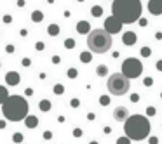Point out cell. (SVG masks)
<instances>
[{
  "label": "cell",
  "mask_w": 162,
  "mask_h": 144,
  "mask_svg": "<svg viewBox=\"0 0 162 144\" xmlns=\"http://www.w3.org/2000/svg\"><path fill=\"white\" fill-rule=\"evenodd\" d=\"M155 38H157V40H162V31H157V33H155Z\"/></svg>",
  "instance_id": "43"
},
{
  "label": "cell",
  "mask_w": 162,
  "mask_h": 144,
  "mask_svg": "<svg viewBox=\"0 0 162 144\" xmlns=\"http://www.w3.org/2000/svg\"><path fill=\"white\" fill-rule=\"evenodd\" d=\"M117 144H131V139H127L126 135L124 137H119L117 139Z\"/></svg>",
  "instance_id": "28"
},
{
  "label": "cell",
  "mask_w": 162,
  "mask_h": 144,
  "mask_svg": "<svg viewBox=\"0 0 162 144\" xmlns=\"http://www.w3.org/2000/svg\"><path fill=\"white\" fill-rule=\"evenodd\" d=\"M99 104L101 106H108L110 104V96H99Z\"/></svg>",
  "instance_id": "26"
},
{
  "label": "cell",
  "mask_w": 162,
  "mask_h": 144,
  "mask_svg": "<svg viewBox=\"0 0 162 144\" xmlns=\"http://www.w3.org/2000/svg\"><path fill=\"white\" fill-rule=\"evenodd\" d=\"M73 135L75 137H82V128H73Z\"/></svg>",
  "instance_id": "35"
},
{
  "label": "cell",
  "mask_w": 162,
  "mask_h": 144,
  "mask_svg": "<svg viewBox=\"0 0 162 144\" xmlns=\"http://www.w3.org/2000/svg\"><path fill=\"white\" fill-rule=\"evenodd\" d=\"M54 94H56V96H63V94H65V85H63V83H56V85H54Z\"/></svg>",
  "instance_id": "22"
},
{
  "label": "cell",
  "mask_w": 162,
  "mask_h": 144,
  "mask_svg": "<svg viewBox=\"0 0 162 144\" xmlns=\"http://www.w3.org/2000/svg\"><path fill=\"white\" fill-rule=\"evenodd\" d=\"M70 106H72V108H78V106H80V101H78L77 97H73V99H70Z\"/></svg>",
  "instance_id": "27"
},
{
  "label": "cell",
  "mask_w": 162,
  "mask_h": 144,
  "mask_svg": "<svg viewBox=\"0 0 162 144\" xmlns=\"http://www.w3.org/2000/svg\"><path fill=\"white\" fill-rule=\"evenodd\" d=\"M2 21H4L5 24H11V23H12V16H11V14H5V16H2Z\"/></svg>",
  "instance_id": "29"
},
{
  "label": "cell",
  "mask_w": 162,
  "mask_h": 144,
  "mask_svg": "<svg viewBox=\"0 0 162 144\" xmlns=\"http://www.w3.org/2000/svg\"><path fill=\"white\" fill-rule=\"evenodd\" d=\"M148 144H159V137H148Z\"/></svg>",
  "instance_id": "37"
},
{
  "label": "cell",
  "mask_w": 162,
  "mask_h": 144,
  "mask_svg": "<svg viewBox=\"0 0 162 144\" xmlns=\"http://www.w3.org/2000/svg\"><path fill=\"white\" fill-rule=\"evenodd\" d=\"M21 64H23V66H24V68H28V66H30V64H32V61H30V59H28V57H23V61H21Z\"/></svg>",
  "instance_id": "34"
},
{
  "label": "cell",
  "mask_w": 162,
  "mask_h": 144,
  "mask_svg": "<svg viewBox=\"0 0 162 144\" xmlns=\"http://www.w3.org/2000/svg\"><path fill=\"white\" fill-rule=\"evenodd\" d=\"M75 45H77V43H75V40H73V38H66V40H65V49L72 51V49H75Z\"/></svg>",
  "instance_id": "23"
},
{
  "label": "cell",
  "mask_w": 162,
  "mask_h": 144,
  "mask_svg": "<svg viewBox=\"0 0 162 144\" xmlns=\"http://www.w3.org/2000/svg\"><path fill=\"white\" fill-rule=\"evenodd\" d=\"M122 23L119 21V19L115 18V16H108L107 19H105V31H107L108 35H117V33H120L122 31Z\"/></svg>",
  "instance_id": "7"
},
{
  "label": "cell",
  "mask_w": 162,
  "mask_h": 144,
  "mask_svg": "<svg viewBox=\"0 0 162 144\" xmlns=\"http://www.w3.org/2000/svg\"><path fill=\"white\" fill-rule=\"evenodd\" d=\"M42 137H44V139H47V141H49V139H53V132H51V130H45V132H44V134H42Z\"/></svg>",
  "instance_id": "32"
},
{
  "label": "cell",
  "mask_w": 162,
  "mask_h": 144,
  "mask_svg": "<svg viewBox=\"0 0 162 144\" xmlns=\"http://www.w3.org/2000/svg\"><path fill=\"white\" fill-rule=\"evenodd\" d=\"M87 118H89L91 122H92V120H94V118H96V115H94V113H89V115H87Z\"/></svg>",
  "instance_id": "46"
},
{
  "label": "cell",
  "mask_w": 162,
  "mask_h": 144,
  "mask_svg": "<svg viewBox=\"0 0 162 144\" xmlns=\"http://www.w3.org/2000/svg\"><path fill=\"white\" fill-rule=\"evenodd\" d=\"M80 63H84V64H89L91 61H92V54L87 52V51H84V52H80Z\"/></svg>",
  "instance_id": "16"
},
{
  "label": "cell",
  "mask_w": 162,
  "mask_h": 144,
  "mask_svg": "<svg viewBox=\"0 0 162 144\" xmlns=\"http://www.w3.org/2000/svg\"><path fill=\"white\" fill-rule=\"evenodd\" d=\"M148 12L152 16L162 14V0H148Z\"/></svg>",
  "instance_id": "9"
},
{
  "label": "cell",
  "mask_w": 162,
  "mask_h": 144,
  "mask_svg": "<svg viewBox=\"0 0 162 144\" xmlns=\"http://www.w3.org/2000/svg\"><path fill=\"white\" fill-rule=\"evenodd\" d=\"M19 82H21V76H19L18 71H9L5 75V83L9 85V87H14V85H18Z\"/></svg>",
  "instance_id": "11"
},
{
  "label": "cell",
  "mask_w": 162,
  "mask_h": 144,
  "mask_svg": "<svg viewBox=\"0 0 162 144\" xmlns=\"http://www.w3.org/2000/svg\"><path fill=\"white\" fill-rule=\"evenodd\" d=\"M5 125H7V122L5 120H0V128H5Z\"/></svg>",
  "instance_id": "45"
},
{
  "label": "cell",
  "mask_w": 162,
  "mask_h": 144,
  "mask_svg": "<svg viewBox=\"0 0 162 144\" xmlns=\"http://www.w3.org/2000/svg\"><path fill=\"white\" fill-rule=\"evenodd\" d=\"M89 144H98V143H96V141H91V143Z\"/></svg>",
  "instance_id": "49"
},
{
  "label": "cell",
  "mask_w": 162,
  "mask_h": 144,
  "mask_svg": "<svg viewBox=\"0 0 162 144\" xmlns=\"http://www.w3.org/2000/svg\"><path fill=\"white\" fill-rule=\"evenodd\" d=\"M131 101H132V103H138V101H140V96H138V94H131Z\"/></svg>",
  "instance_id": "40"
},
{
  "label": "cell",
  "mask_w": 162,
  "mask_h": 144,
  "mask_svg": "<svg viewBox=\"0 0 162 144\" xmlns=\"http://www.w3.org/2000/svg\"><path fill=\"white\" fill-rule=\"evenodd\" d=\"M9 96H11V94H9V89H5L4 85H0V106L4 104V101H5Z\"/></svg>",
  "instance_id": "18"
},
{
  "label": "cell",
  "mask_w": 162,
  "mask_h": 144,
  "mask_svg": "<svg viewBox=\"0 0 162 144\" xmlns=\"http://www.w3.org/2000/svg\"><path fill=\"white\" fill-rule=\"evenodd\" d=\"M112 47V35H108L105 30L96 28L87 33V49L91 54H105Z\"/></svg>",
  "instance_id": "4"
},
{
  "label": "cell",
  "mask_w": 162,
  "mask_h": 144,
  "mask_svg": "<svg viewBox=\"0 0 162 144\" xmlns=\"http://www.w3.org/2000/svg\"><path fill=\"white\" fill-rule=\"evenodd\" d=\"M47 33H49L51 36H58L59 33H61V28H59V24H56V23L49 24V28H47Z\"/></svg>",
  "instance_id": "15"
},
{
  "label": "cell",
  "mask_w": 162,
  "mask_h": 144,
  "mask_svg": "<svg viewBox=\"0 0 162 144\" xmlns=\"http://www.w3.org/2000/svg\"><path fill=\"white\" fill-rule=\"evenodd\" d=\"M19 35H21V36H26V35H28V31H26V30H24V28H23V30H21V31H19Z\"/></svg>",
  "instance_id": "44"
},
{
  "label": "cell",
  "mask_w": 162,
  "mask_h": 144,
  "mask_svg": "<svg viewBox=\"0 0 162 144\" xmlns=\"http://www.w3.org/2000/svg\"><path fill=\"white\" fill-rule=\"evenodd\" d=\"M38 108H40V111L47 113V111H51V108H53V103H51L49 99H40V103H38Z\"/></svg>",
  "instance_id": "14"
},
{
  "label": "cell",
  "mask_w": 162,
  "mask_h": 144,
  "mask_svg": "<svg viewBox=\"0 0 162 144\" xmlns=\"http://www.w3.org/2000/svg\"><path fill=\"white\" fill-rule=\"evenodd\" d=\"M122 75L129 78V80H134V78H140L141 73H143V64L140 59L136 57H127L126 61H122Z\"/></svg>",
  "instance_id": "6"
},
{
  "label": "cell",
  "mask_w": 162,
  "mask_h": 144,
  "mask_svg": "<svg viewBox=\"0 0 162 144\" xmlns=\"http://www.w3.org/2000/svg\"><path fill=\"white\" fill-rule=\"evenodd\" d=\"M26 96H33V89H26Z\"/></svg>",
  "instance_id": "47"
},
{
  "label": "cell",
  "mask_w": 162,
  "mask_h": 144,
  "mask_svg": "<svg viewBox=\"0 0 162 144\" xmlns=\"http://www.w3.org/2000/svg\"><path fill=\"white\" fill-rule=\"evenodd\" d=\"M77 31H78L80 35H87L91 31V24L87 21H78V23H77Z\"/></svg>",
  "instance_id": "12"
},
{
  "label": "cell",
  "mask_w": 162,
  "mask_h": 144,
  "mask_svg": "<svg viewBox=\"0 0 162 144\" xmlns=\"http://www.w3.org/2000/svg\"><path fill=\"white\" fill-rule=\"evenodd\" d=\"M138 23H140V26H141V28L148 26V19H146V18H140V19H138Z\"/></svg>",
  "instance_id": "31"
},
{
  "label": "cell",
  "mask_w": 162,
  "mask_h": 144,
  "mask_svg": "<svg viewBox=\"0 0 162 144\" xmlns=\"http://www.w3.org/2000/svg\"><path fill=\"white\" fill-rule=\"evenodd\" d=\"M107 89L112 96H126L131 89V80L126 78L122 73H113L107 80Z\"/></svg>",
  "instance_id": "5"
},
{
  "label": "cell",
  "mask_w": 162,
  "mask_h": 144,
  "mask_svg": "<svg viewBox=\"0 0 162 144\" xmlns=\"http://www.w3.org/2000/svg\"><path fill=\"white\" fill-rule=\"evenodd\" d=\"M141 2L140 0H112V16L119 19L122 24L136 23L141 18Z\"/></svg>",
  "instance_id": "1"
},
{
  "label": "cell",
  "mask_w": 162,
  "mask_h": 144,
  "mask_svg": "<svg viewBox=\"0 0 162 144\" xmlns=\"http://www.w3.org/2000/svg\"><path fill=\"white\" fill-rule=\"evenodd\" d=\"M91 14H92L94 18H99V16L103 14V7H101V5H94V7L91 9Z\"/></svg>",
  "instance_id": "20"
},
{
  "label": "cell",
  "mask_w": 162,
  "mask_h": 144,
  "mask_svg": "<svg viewBox=\"0 0 162 144\" xmlns=\"http://www.w3.org/2000/svg\"><path fill=\"white\" fill-rule=\"evenodd\" d=\"M61 63V57L59 56H53V64H59Z\"/></svg>",
  "instance_id": "38"
},
{
  "label": "cell",
  "mask_w": 162,
  "mask_h": 144,
  "mask_svg": "<svg viewBox=\"0 0 162 144\" xmlns=\"http://www.w3.org/2000/svg\"><path fill=\"white\" fill-rule=\"evenodd\" d=\"M24 4H26V0H18V2H16L18 7H24Z\"/></svg>",
  "instance_id": "42"
},
{
  "label": "cell",
  "mask_w": 162,
  "mask_h": 144,
  "mask_svg": "<svg viewBox=\"0 0 162 144\" xmlns=\"http://www.w3.org/2000/svg\"><path fill=\"white\" fill-rule=\"evenodd\" d=\"M32 21L33 23H42L44 21V12L42 11H33L32 12Z\"/></svg>",
  "instance_id": "17"
},
{
  "label": "cell",
  "mask_w": 162,
  "mask_h": 144,
  "mask_svg": "<svg viewBox=\"0 0 162 144\" xmlns=\"http://www.w3.org/2000/svg\"><path fill=\"white\" fill-rule=\"evenodd\" d=\"M23 122H24V125L28 127V128H35L38 125V118H37L35 115H26Z\"/></svg>",
  "instance_id": "13"
},
{
  "label": "cell",
  "mask_w": 162,
  "mask_h": 144,
  "mask_svg": "<svg viewBox=\"0 0 162 144\" xmlns=\"http://www.w3.org/2000/svg\"><path fill=\"white\" fill-rule=\"evenodd\" d=\"M127 116H129V109L126 106H117V108L113 109V120L115 122H126Z\"/></svg>",
  "instance_id": "8"
},
{
  "label": "cell",
  "mask_w": 162,
  "mask_h": 144,
  "mask_svg": "<svg viewBox=\"0 0 162 144\" xmlns=\"http://www.w3.org/2000/svg\"><path fill=\"white\" fill-rule=\"evenodd\" d=\"M23 139H24V137H23V134H21V132H16V134H12V141H14L16 144L23 143Z\"/></svg>",
  "instance_id": "25"
},
{
  "label": "cell",
  "mask_w": 162,
  "mask_h": 144,
  "mask_svg": "<svg viewBox=\"0 0 162 144\" xmlns=\"http://www.w3.org/2000/svg\"><path fill=\"white\" fill-rule=\"evenodd\" d=\"M136 42H138V35H136L134 31H126V33H122V43H124V45L132 47Z\"/></svg>",
  "instance_id": "10"
},
{
  "label": "cell",
  "mask_w": 162,
  "mask_h": 144,
  "mask_svg": "<svg viewBox=\"0 0 162 144\" xmlns=\"http://www.w3.org/2000/svg\"><path fill=\"white\" fill-rule=\"evenodd\" d=\"M66 76H68V78H72V80H75V78L78 76V71H77V68H70V70L66 71Z\"/></svg>",
  "instance_id": "24"
},
{
  "label": "cell",
  "mask_w": 162,
  "mask_h": 144,
  "mask_svg": "<svg viewBox=\"0 0 162 144\" xmlns=\"http://www.w3.org/2000/svg\"><path fill=\"white\" fill-rule=\"evenodd\" d=\"M35 49L38 51V52H40V51H44V49H45V43H44V42H37Z\"/></svg>",
  "instance_id": "33"
},
{
  "label": "cell",
  "mask_w": 162,
  "mask_h": 144,
  "mask_svg": "<svg viewBox=\"0 0 162 144\" xmlns=\"http://www.w3.org/2000/svg\"><path fill=\"white\" fill-rule=\"evenodd\" d=\"M5 52H7V54H12V52H14V45H11V43H9V45L5 47Z\"/></svg>",
  "instance_id": "36"
},
{
  "label": "cell",
  "mask_w": 162,
  "mask_h": 144,
  "mask_svg": "<svg viewBox=\"0 0 162 144\" xmlns=\"http://www.w3.org/2000/svg\"><path fill=\"white\" fill-rule=\"evenodd\" d=\"M103 132H105V134H110V132H112V128H110V127H105V128H103Z\"/></svg>",
  "instance_id": "48"
},
{
  "label": "cell",
  "mask_w": 162,
  "mask_h": 144,
  "mask_svg": "<svg viewBox=\"0 0 162 144\" xmlns=\"http://www.w3.org/2000/svg\"><path fill=\"white\" fill-rule=\"evenodd\" d=\"M155 68H157L159 71H162V59H159V61L155 63Z\"/></svg>",
  "instance_id": "41"
},
{
  "label": "cell",
  "mask_w": 162,
  "mask_h": 144,
  "mask_svg": "<svg viewBox=\"0 0 162 144\" xmlns=\"http://www.w3.org/2000/svg\"><path fill=\"white\" fill-rule=\"evenodd\" d=\"M140 2H141V0H140Z\"/></svg>",
  "instance_id": "51"
},
{
  "label": "cell",
  "mask_w": 162,
  "mask_h": 144,
  "mask_svg": "<svg viewBox=\"0 0 162 144\" xmlns=\"http://www.w3.org/2000/svg\"><path fill=\"white\" fill-rule=\"evenodd\" d=\"M78 2H84V0H78Z\"/></svg>",
  "instance_id": "50"
},
{
  "label": "cell",
  "mask_w": 162,
  "mask_h": 144,
  "mask_svg": "<svg viewBox=\"0 0 162 144\" xmlns=\"http://www.w3.org/2000/svg\"><path fill=\"white\" fill-rule=\"evenodd\" d=\"M155 113H157V109L153 108V106H148V108H146V115H148V116H153Z\"/></svg>",
  "instance_id": "30"
},
{
  "label": "cell",
  "mask_w": 162,
  "mask_h": 144,
  "mask_svg": "<svg viewBox=\"0 0 162 144\" xmlns=\"http://www.w3.org/2000/svg\"><path fill=\"white\" fill-rule=\"evenodd\" d=\"M140 54H141V57H150V56H152V49H150L148 45H145V47L140 49Z\"/></svg>",
  "instance_id": "21"
},
{
  "label": "cell",
  "mask_w": 162,
  "mask_h": 144,
  "mask_svg": "<svg viewBox=\"0 0 162 144\" xmlns=\"http://www.w3.org/2000/svg\"><path fill=\"white\" fill-rule=\"evenodd\" d=\"M96 75H98V76H107L108 75V66L107 64H99V66H96Z\"/></svg>",
  "instance_id": "19"
},
{
  "label": "cell",
  "mask_w": 162,
  "mask_h": 144,
  "mask_svg": "<svg viewBox=\"0 0 162 144\" xmlns=\"http://www.w3.org/2000/svg\"><path fill=\"white\" fill-rule=\"evenodd\" d=\"M152 83H153V80H152L150 76H146V78H145V85H146V87H150Z\"/></svg>",
  "instance_id": "39"
},
{
  "label": "cell",
  "mask_w": 162,
  "mask_h": 144,
  "mask_svg": "<svg viewBox=\"0 0 162 144\" xmlns=\"http://www.w3.org/2000/svg\"><path fill=\"white\" fill-rule=\"evenodd\" d=\"M150 120L143 115H129L127 120L124 122V134L131 141H143L150 137Z\"/></svg>",
  "instance_id": "2"
},
{
  "label": "cell",
  "mask_w": 162,
  "mask_h": 144,
  "mask_svg": "<svg viewBox=\"0 0 162 144\" xmlns=\"http://www.w3.org/2000/svg\"><path fill=\"white\" fill-rule=\"evenodd\" d=\"M2 115L9 122H23L28 115V101L23 96H9L2 104Z\"/></svg>",
  "instance_id": "3"
}]
</instances>
